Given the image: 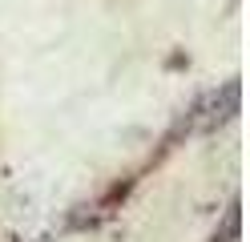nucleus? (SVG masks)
Returning a JSON list of instances; mask_svg holds the SVG:
<instances>
[{"label": "nucleus", "mask_w": 250, "mask_h": 242, "mask_svg": "<svg viewBox=\"0 0 250 242\" xmlns=\"http://www.w3.org/2000/svg\"><path fill=\"white\" fill-rule=\"evenodd\" d=\"M238 81H226L222 89H210V93H202L198 101L190 105V125L194 129H214V125H222L230 121L234 113H238Z\"/></svg>", "instance_id": "f257e3e1"}, {"label": "nucleus", "mask_w": 250, "mask_h": 242, "mask_svg": "<svg viewBox=\"0 0 250 242\" xmlns=\"http://www.w3.org/2000/svg\"><path fill=\"white\" fill-rule=\"evenodd\" d=\"M238 230H242V206H238V202H230L226 222H222V230L214 234V242H238Z\"/></svg>", "instance_id": "f03ea898"}, {"label": "nucleus", "mask_w": 250, "mask_h": 242, "mask_svg": "<svg viewBox=\"0 0 250 242\" xmlns=\"http://www.w3.org/2000/svg\"><path fill=\"white\" fill-rule=\"evenodd\" d=\"M129 190H133V177H125V182H117V186H113V190H109L105 198H101V210H113V206H121L125 198H129Z\"/></svg>", "instance_id": "7ed1b4c3"}]
</instances>
